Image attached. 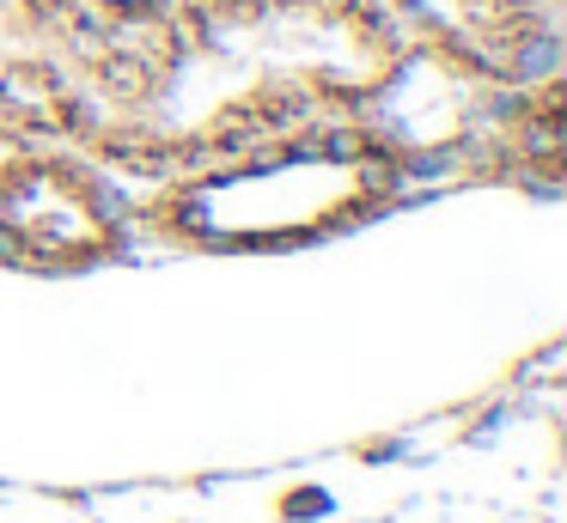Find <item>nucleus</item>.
Listing matches in <instances>:
<instances>
[{"label": "nucleus", "mask_w": 567, "mask_h": 523, "mask_svg": "<svg viewBox=\"0 0 567 523\" xmlns=\"http://www.w3.org/2000/svg\"><path fill=\"white\" fill-rule=\"evenodd\" d=\"M177 0H55V12H62L68 24H74L80 36H135V31H153V24L172 12Z\"/></svg>", "instance_id": "6"}, {"label": "nucleus", "mask_w": 567, "mask_h": 523, "mask_svg": "<svg viewBox=\"0 0 567 523\" xmlns=\"http://www.w3.org/2000/svg\"><path fill=\"white\" fill-rule=\"evenodd\" d=\"M0 128L86 140V43L55 0H0Z\"/></svg>", "instance_id": "4"}, {"label": "nucleus", "mask_w": 567, "mask_h": 523, "mask_svg": "<svg viewBox=\"0 0 567 523\" xmlns=\"http://www.w3.org/2000/svg\"><path fill=\"white\" fill-rule=\"evenodd\" d=\"M379 7L396 36L452 49L506 85L561 73L555 0H379Z\"/></svg>", "instance_id": "5"}, {"label": "nucleus", "mask_w": 567, "mask_h": 523, "mask_svg": "<svg viewBox=\"0 0 567 523\" xmlns=\"http://www.w3.org/2000/svg\"><path fill=\"white\" fill-rule=\"evenodd\" d=\"M128 243V201L92 158L50 146L0 158V262L74 274Z\"/></svg>", "instance_id": "3"}, {"label": "nucleus", "mask_w": 567, "mask_h": 523, "mask_svg": "<svg viewBox=\"0 0 567 523\" xmlns=\"http://www.w3.org/2000/svg\"><path fill=\"white\" fill-rule=\"evenodd\" d=\"M525 85L494 80L488 67L452 55V49L396 36L379 73L354 92L348 122L391 165L396 189L421 177H470V170L506 165V134H513V109Z\"/></svg>", "instance_id": "2"}, {"label": "nucleus", "mask_w": 567, "mask_h": 523, "mask_svg": "<svg viewBox=\"0 0 567 523\" xmlns=\"http://www.w3.org/2000/svg\"><path fill=\"white\" fill-rule=\"evenodd\" d=\"M396 177L379 153L354 134V122L269 134V140L208 153L153 177L128 213L159 226L189 250H293L318 243L396 201Z\"/></svg>", "instance_id": "1"}]
</instances>
